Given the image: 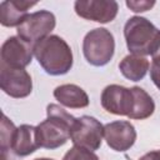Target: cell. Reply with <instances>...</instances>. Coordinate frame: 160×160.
Returning a JSON list of instances; mask_svg holds the SVG:
<instances>
[{"label":"cell","mask_w":160,"mask_h":160,"mask_svg":"<svg viewBox=\"0 0 160 160\" xmlns=\"http://www.w3.org/2000/svg\"><path fill=\"white\" fill-rule=\"evenodd\" d=\"M75 121L76 118L60 105L49 104L46 106V119L36 125L39 146L50 150L62 146L70 139Z\"/></svg>","instance_id":"obj_1"},{"label":"cell","mask_w":160,"mask_h":160,"mask_svg":"<svg viewBox=\"0 0 160 160\" xmlns=\"http://www.w3.org/2000/svg\"><path fill=\"white\" fill-rule=\"evenodd\" d=\"M34 56L44 71L52 76L68 74L74 62L71 48L59 35H49L34 44Z\"/></svg>","instance_id":"obj_2"},{"label":"cell","mask_w":160,"mask_h":160,"mask_svg":"<svg viewBox=\"0 0 160 160\" xmlns=\"http://www.w3.org/2000/svg\"><path fill=\"white\" fill-rule=\"evenodd\" d=\"M128 50L132 55H151L160 40V30L146 18L132 16L124 26Z\"/></svg>","instance_id":"obj_3"},{"label":"cell","mask_w":160,"mask_h":160,"mask_svg":"<svg viewBox=\"0 0 160 160\" xmlns=\"http://www.w3.org/2000/svg\"><path fill=\"white\" fill-rule=\"evenodd\" d=\"M82 52L86 61L92 66H105L115 52L112 34L105 28L90 30L82 40Z\"/></svg>","instance_id":"obj_4"},{"label":"cell","mask_w":160,"mask_h":160,"mask_svg":"<svg viewBox=\"0 0 160 160\" xmlns=\"http://www.w3.org/2000/svg\"><path fill=\"white\" fill-rule=\"evenodd\" d=\"M56 18L49 10H39L29 14L16 28L18 36L29 44H36L45 39L55 29Z\"/></svg>","instance_id":"obj_5"},{"label":"cell","mask_w":160,"mask_h":160,"mask_svg":"<svg viewBox=\"0 0 160 160\" xmlns=\"http://www.w3.org/2000/svg\"><path fill=\"white\" fill-rule=\"evenodd\" d=\"M102 138L104 126L98 119L89 115L76 118L70 136L74 146L95 151L101 146Z\"/></svg>","instance_id":"obj_6"},{"label":"cell","mask_w":160,"mask_h":160,"mask_svg":"<svg viewBox=\"0 0 160 160\" xmlns=\"http://www.w3.org/2000/svg\"><path fill=\"white\" fill-rule=\"evenodd\" d=\"M32 56H34L32 44L26 42L19 36H10L1 45L0 64L14 69H25L31 62Z\"/></svg>","instance_id":"obj_7"},{"label":"cell","mask_w":160,"mask_h":160,"mask_svg":"<svg viewBox=\"0 0 160 160\" xmlns=\"http://www.w3.org/2000/svg\"><path fill=\"white\" fill-rule=\"evenodd\" d=\"M1 90L11 98H26L32 91V80L25 69H14L0 64Z\"/></svg>","instance_id":"obj_8"},{"label":"cell","mask_w":160,"mask_h":160,"mask_svg":"<svg viewBox=\"0 0 160 160\" xmlns=\"http://www.w3.org/2000/svg\"><path fill=\"white\" fill-rule=\"evenodd\" d=\"M74 9L85 20L106 24L116 18L119 4L115 0H78L74 4Z\"/></svg>","instance_id":"obj_9"},{"label":"cell","mask_w":160,"mask_h":160,"mask_svg":"<svg viewBox=\"0 0 160 160\" xmlns=\"http://www.w3.org/2000/svg\"><path fill=\"white\" fill-rule=\"evenodd\" d=\"M100 101L101 106L108 112L120 116H129L132 110L134 94L131 88L111 84L102 90Z\"/></svg>","instance_id":"obj_10"},{"label":"cell","mask_w":160,"mask_h":160,"mask_svg":"<svg viewBox=\"0 0 160 160\" xmlns=\"http://www.w3.org/2000/svg\"><path fill=\"white\" fill-rule=\"evenodd\" d=\"M104 139L109 148L124 152L129 150L136 140V130L130 121L116 120L104 125Z\"/></svg>","instance_id":"obj_11"},{"label":"cell","mask_w":160,"mask_h":160,"mask_svg":"<svg viewBox=\"0 0 160 160\" xmlns=\"http://www.w3.org/2000/svg\"><path fill=\"white\" fill-rule=\"evenodd\" d=\"M36 1L5 0L0 2V22L2 26H19L29 15V9L35 6Z\"/></svg>","instance_id":"obj_12"},{"label":"cell","mask_w":160,"mask_h":160,"mask_svg":"<svg viewBox=\"0 0 160 160\" xmlns=\"http://www.w3.org/2000/svg\"><path fill=\"white\" fill-rule=\"evenodd\" d=\"M39 148L40 146L36 138V126H32L29 124L20 125L16 129L12 145H11V151L16 156L24 158L35 152Z\"/></svg>","instance_id":"obj_13"},{"label":"cell","mask_w":160,"mask_h":160,"mask_svg":"<svg viewBox=\"0 0 160 160\" xmlns=\"http://www.w3.org/2000/svg\"><path fill=\"white\" fill-rule=\"evenodd\" d=\"M54 98L62 105L70 109H82L89 105V96L84 89L75 84H64L56 86Z\"/></svg>","instance_id":"obj_14"},{"label":"cell","mask_w":160,"mask_h":160,"mask_svg":"<svg viewBox=\"0 0 160 160\" xmlns=\"http://www.w3.org/2000/svg\"><path fill=\"white\" fill-rule=\"evenodd\" d=\"M150 69V62L145 56L129 54L119 62L120 72L130 81H140Z\"/></svg>","instance_id":"obj_15"},{"label":"cell","mask_w":160,"mask_h":160,"mask_svg":"<svg viewBox=\"0 0 160 160\" xmlns=\"http://www.w3.org/2000/svg\"><path fill=\"white\" fill-rule=\"evenodd\" d=\"M131 90L134 94V101L132 110L128 118L132 120H144L150 118L155 111V102L152 98L140 86H132Z\"/></svg>","instance_id":"obj_16"},{"label":"cell","mask_w":160,"mask_h":160,"mask_svg":"<svg viewBox=\"0 0 160 160\" xmlns=\"http://www.w3.org/2000/svg\"><path fill=\"white\" fill-rule=\"evenodd\" d=\"M16 129L18 128L14 125V122L5 114H2L1 125H0V150L1 151L11 150V145H12Z\"/></svg>","instance_id":"obj_17"},{"label":"cell","mask_w":160,"mask_h":160,"mask_svg":"<svg viewBox=\"0 0 160 160\" xmlns=\"http://www.w3.org/2000/svg\"><path fill=\"white\" fill-rule=\"evenodd\" d=\"M62 160H99V156L94 151L78 148V146H72L64 155Z\"/></svg>","instance_id":"obj_18"},{"label":"cell","mask_w":160,"mask_h":160,"mask_svg":"<svg viewBox=\"0 0 160 160\" xmlns=\"http://www.w3.org/2000/svg\"><path fill=\"white\" fill-rule=\"evenodd\" d=\"M125 4L134 12H144V11L150 10L155 5V1L154 0H140V1L139 0H128Z\"/></svg>","instance_id":"obj_19"},{"label":"cell","mask_w":160,"mask_h":160,"mask_svg":"<svg viewBox=\"0 0 160 160\" xmlns=\"http://www.w3.org/2000/svg\"><path fill=\"white\" fill-rule=\"evenodd\" d=\"M150 79L155 84V86L160 90V61H151L150 65Z\"/></svg>","instance_id":"obj_20"},{"label":"cell","mask_w":160,"mask_h":160,"mask_svg":"<svg viewBox=\"0 0 160 160\" xmlns=\"http://www.w3.org/2000/svg\"><path fill=\"white\" fill-rule=\"evenodd\" d=\"M139 160H160V150H152L142 155Z\"/></svg>","instance_id":"obj_21"},{"label":"cell","mask_w":160,"mask_h":160,"mask_svg":"<svg viewBox=\"0 0 160 160\" xmlns=\"http://www.w3.org/2000/svg\"><path fill=\"white\" fill-rule=\"evenodd\" d=\"M151 58H152V60H155V61H160V40H159V42H158V45H156L154 52L151 54Z\"/></svg>","instance_id":"obj_22"},{"label":"cell","mask_w":160,"mask_h":160,"mask_svg":"<svg viewBox=\"0 0 160 160\" xmlns=\"http://www.w3.org/2000/svg\"><path fill=\"white\" fill-rule=\"evenodd\" d=\"M1 160H12L10 156V151H1Z\"/></svg>","instance_id":"obj_23"},{"label":"cell","mask_w":160,"mask_h":160,"mask_svg":"<svg viewBox=\"0 0 160 160\" xmlns=\"http://www.w3.org/2000/svg\"><path fill=\"white\" fill-rule=\"evenodd\" d=\"M35 160H54V159H49V158H39V159H35Z\"/></svg>","instance_id":"obj_24"}]
</instances>
